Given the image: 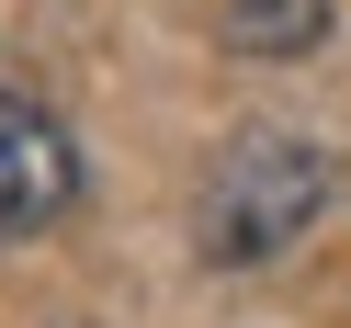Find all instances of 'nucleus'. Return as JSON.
Returning a JSON list of instances; mask_svg holds the SVG:
<instances>
[{
    "instance_id": "obj_1",
    "label": "nucleus",
    "mask_w": 351,
    "mask_h": 328,
    "mask_svg": "<svg viewBox=\"0 0 351 328\" xmlns=\"http://www.w3.org/2000/svg\"><path fill=\"white\" fill-rule=\"evenodd\" d=\"M328 192H340V159H328L317 136L250 125V136H227V159L193 192V249H204L215 272H261V260H283L328 215Z\"/></svg>"
},
{
    "instance_id": "obj_2",
    "label": "nucleus",
    "mask_w": 351,
    "mask_h": 328,
    "mask_svg": "<svg viewBox=\"0 0 351 328\" xmlns=\"http://www.w3.org/2000/svg\"><path fill=\"white\" fill-rule=\"evenodd\" d=\"M69 192H80V147H69V125H57L46 102L0 91V238L57 227V215H69Z\"/></svg>"
},
{
    "instance_id": "obj_3",
    "label": "nucleus",
    "mask_w": 351,
    "mask_h": 328,
    "mask_svg": "<svg viewBox=\"0 0 351 328\" xmlns=\"http://www.w3.org/2000/svg\"><path fill=\"white\" fill-rule=\"evenodd\" d=\"M215 23H227L238 57H306V46L328 34V0H227Z\"/></svg>"
}]
</instances>
